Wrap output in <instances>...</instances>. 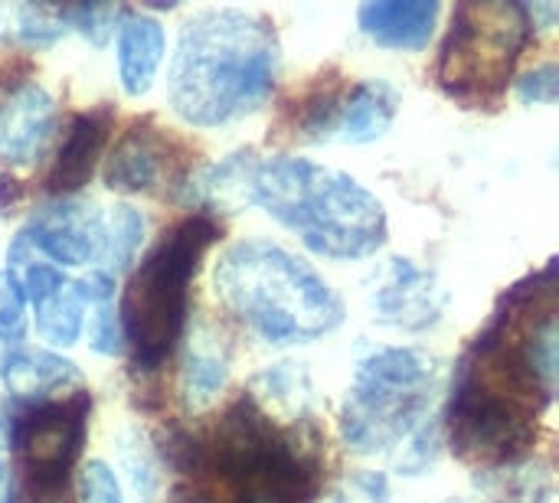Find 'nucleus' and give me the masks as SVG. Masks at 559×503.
Masks as SVG:
<instances>
[{"instance_id":"nucleus-1","label":"nucleus","mask_w":559,"mask_h":503,"mask_svg":"<svg viewBox=\"0 0 559 503\" xmlns=\"http://www.w3.org/2000/svg\"><path fill=\"white\" fill-rule=\"evenodd\" d=\"M278 39L265 16L239 7L200 10L180 26L167 101L193 128H219L265 105L275 88Z\"/></svg>"},{"instance_id":"nucleus-2","label":"nucleus","mask_w":559,"mask_h":503,"mask_svg":"<svg viewBox=\"0 0 559 503\" xmlns=\"http://www.w3.org/2000/svg\"><path fill=\"white\" fill-rule=\"evenodd\" d=\"M246 203L265 209L324 259H370L386 242L383 203L350 173L305 157H252Z\"/></svg>"},{"instance_id":"nucleus-3","label":"nucleus","mask_w":559,"mask_h":503,"mask_svg":"<svg viewBox=\"0 0 559 503\" xmlns=\"http://www.w3.org/2000/svg\"><path fill=\"white\" fill-rule=\"evenodd\" d=\"M219 301L265 344H311L344 321L337 291L298 255L269 242L246 239L223 252L213 272Z\"/></svg>"},{"instance_id":"nucleus-4","label":"nucleus","mask_w":559,"mask_h":503,"mask_svg":"<svg viewBox=\"0 0 559 503\" xmlns=\"http://www.w3.org/2000/svg\"><path fill=\"white\" fill-rule=\"evenodd\" d=\"M554 393L491 331L459 367L449 406L452 452L485 471L514 465L534 445V422Z\"/></svg>"},{"instance_id":"nucleus-5","label":"nucleus","mask_w":559,"mask_h":503,"mask_svg":"<svg viewBox=\"0 0 559 503\" xmlns=\"http://www.w3.org/2000/svg\"><path fill=\"white\" fill-rule=\"evenodd\" d=\"M216 239L219 223L210 213H193L180 219L131 275L118 321L141 370H157L180 340L190 308V282Z\"/></svg>"},{"instance_id":"nucleus-6","label":"nucleus","mask_w":559,"mask_h":503,"mask_svg":"<svg viewBox=\"0 0 559 503\" xmlns=\"http://www.w3.org/2000/svg\"><path fill=\"white\" fill-rule=\"evenodd\" d=\"M436 390V360L416 347H383L370 354L354 376L341 435L357 455L390 452L406 442L429 412Z\"/></svg>"},{"instance_id":"nucleus-7","label":"nucleus","mask_w":559,"mask_h":503,"mask_svg":"<svg viewBox=\"0 0 559 503\" xmlns=\"http://www.w3.org/2000/svg\"><path fill=\"white\" fill-rule=\"evenodd\" d=\"M531 29L534 26L521 3L485 0L455 7L452 29L439 56V85L462 101H488L501 95Z\"/></svg>"},{"instance_id":"nucleus-8","label":"nucleus","mask_w":559,"mask_h":503,"mask_svg":"<svg viewBox=\"0 0 559 503\" xmlns=\"http://www.w3.org/2000/svg\"><path fill=\"white\" fill-rule=\"evenodd\" d=\"M88 393L39 403L10 419V445L36 488H59L75 465L88 429Z\"/></svg>"},{"instance_id":"nucleus-9","label":"nucleus","mask_w":559,"mask_h":503,"mask_svg":"<svg viewBox=\"0 0 559 503\" xmlns=\"http://www.w3.org/2000/svg\"><path fill=\"white\" fill-rule=\"evenodd\" d=\"M400 111V92L383 79H364L350 88L324 92L301 118V137L370 144L383 137Z\"/></svg>"},{"instance_id":"nucleus-10","label":"nucleus","mask_w":559,"mask_h":503,"mask_svg":"<svg viewBox=\"0 0 559 503\" xmlns=\"http://www.w3.org/2000/svg\"><path fill=\"white\" fill-rule=\"evenodd\" d=\"M445 308V285L436 272L416 265L413 259H390L370 288V314L377 324L386 327L429 331L442 321Z\"/></svg>"},{"instance_id":"nucleus-11","label":"nucleus","mask_w":559,"mask_h":503,"mask_svg":"<svg viewBox=\"0 0 559 503\" xmlns=\"http://www.w3.org/2000/svg\"><path fill=\"white\" fill-rule=\"evenodd\" d=\"M20 232L36 255L49 259V265H88L98 259L102 213L92 203L62 196L59 203L36 209L29 226Z\"/></svg>"},{"instance_id":"nucleus-12","label":"nucleus","mask_w":559,"mask_h":503,"mask_svg":"<svg viewBox=\"0 0 559 503\" xmlns=\"http://www.w3.org/2000/svg\"><path fill=\"white\" fill-rule=\"evenodd\" d=\"M56 124V101L39 82L13 85L0 101V157L29 164L43 154Z\"/></svg>"},{"instance_id":"nucleus-13","label":"nucleus","mask_w":559,"mask_h":503,"mask_svg":"<svg viewBox=\"0 0 559 503\" xmlns=\"http://www.w3.org/2000/svg\"><path fill=\"white\" fill-rule=\"evenodd\" d=\"M0 380L10 399L39 406V403H52V396L66 393L69 386H79L82 373L75 370L72 360H62L59 354L13 347L10 354H3Z\"/></svg>"},{"instance_id":"nucleus-14","label":"nucleus","mask_w":559,"mask_h":503,"mask_svg":"<svg viewBox=\"0 0 559 503\" xmlns=\"http://www.w3.org/2000/svg\"><path fill=\"white\" fill-rule=\"evenodd\" d=\"M439 13L436 0H370L357 10V23L383 49H423Z\"/></svg>"},{"instance_id":"nucleus-15","label":"nucleus","mask_w":559,"mask_h":503,"mask_svg":"<svg viewBox=\"0 0 559 503\" xmlns=\"http://www.w3.org/2000/svg\"><path fill=\"white\" fill-rule=\"evenodd\" d=\"M108 131H111V111L108 108L82 111L72 118L66 141H62V147L52 160V170H49V190L52 193L69 196L92 180L95 164L108 144Z\"/></svg>"},{"instance_id":"nucleus-16","label":"nucleus","mask_w":559,"mask_h":503,"mask_svg":"<svg viewBox=\"0 0 559 503\" xmlns=\"http://www.w3.org/2000/svg\"><path fill=\"white\" fill-rule=\"evenodd\" d=\"M167 52L164 26L138 10H124L118 23V75L121 88L134 98L147 95Z\"/></svg>"},{"instance_id":"nucleus-17","label":"nucleus","mask_w":559,"mask_h":503,"mask_svg":"<svg viewBox=\"0 0 559 503\" xmlns=\"http://www.w3.org/2000/svg\"><path fill=\"white\" fill-rule=\"evenodd\" d=\"M164 170V141L134 124L118 137L105 164V187L115 193H144Z\"/></svg>"},{"instance_id":"nucleus-18","label":"nucleus","mask_w":559,"mask_h":503,"mask_svg":"<svg viewBox=\"0 0 559 503\" xmlns=\"http://www.w3.org/2000/svg\"><path fill=\"white\" fill-rule=\"evenodd\" d=\"M485 503H547L550 475L544 465H504L478 478Z\"/></svg>"},{"instance_id":"nucleus-19","label":"nucleus","mask_w":559,"mask_h":503,"mask_svg":"<svg viewBox=\"0 0 559 503\" xmlns=\"http://www.w3.org/2000/svg\"><path fill=\"white\" fill-rule=\"evenodd\" d=\"M226 376H229L226 357L213 344L197 340L187 350L183 367H180V393H183L187 409H206L223 393Z\"/></svg>"},{"instance_id":"nucleus-20","label":"nucleus","mask_w":559,"mask_h":503,"mask_svg":"<svg viewBox=\"0 0 559 503\" xmlns=\"http://www.w3.org/2000/svg\"><path fill=\"white\" fill-rule=\"evenodd\" d=\"M36 308V334L49 347H72L85 324V304L72 282H62L52 295L33 304Z\"/></svg>"},{"instance_id":"nucleus-21","label":"nucleus","mask_w":559,"mask_h":503,"mask_svg":"<svg viewBox=\"0 0 559 503\" xmlns=\"http://www.w3.org/2000/svg\"><path fill=\"white\" fill-rule=\"evenodd\" d=\"M144 229H147V219L128 206V203H118L111 206L105 216H102V242H98V259L105 262V272H121L134 262L141 242H144Z\"/></svg>"},{"instance_id":"nucleus-22","label":"nucleus","mask_w":559,"mask_h":503,"mask_svg":"<svg viewBox=\"0 0 559 503\" xmlns=\"http://www.w3.org/2000/svg\"><path fill=\"white\" fill-rule=\"evenodd\" d=\"M3 16H10V23L3 26V33H7L13 43L33 46V49L52 46L59 36L69 33V20H66V10H62V7L16 3V7H7Z\"/></svg>"},{"instance_id":"nucleus-23","label":"nucleus","mask_w":559,"mask_h":503,"mask_svg":"<svg viewBox=\"0 0 559 503\" xmlns=\"http://www.w3.org/2000/svg\"><path fill=\"white\" fill-rule=\"evenodd\" d=\"M255 393H265L275 403H285L288 409H305L308 403V376L295 370V363H282L275 370H265L255 380Z\"/></svg>"},{"instance_id":"nucleus-24","label":"nucleus","mask_w":559,"mask_h":503,"mask_svg":"<svg viewBox=\"0 0 559 503\" xmlns=\"http://www.w3.org/2000/svg\"><path fill=\"white\" fill-rule=\"evenodd\" d=\"M396 468L400 475H423L436 465V455H439V429L436 426H419L406 442L396 445Z\"/></svg>"},{"instance_id":"nucleus-25","label":"nucleus","mask_w":559,"mask_h":503,"mask_svg":"<svg viewBox=\"0 0 559 503\" xmlns=\"http://www.w3.org/2000/svg\"><path fill=\"white\" fill-rule=\"evenodd\" d=\"M124 10L115 7H66V20L69 29H79L88 43L105 46L115 33V23Z\"/></svg>"},{"instance_id":"nucleus-26","label":"nucleus","mask_w":559,"mask_h":503,"mask_svg":"<svg viewBox=\"0 0 559 503\" xmlns=\"http://www.w3.org/2000/svg\"><path fill=\"white\" fill-rule=\"evenodd\" d=\"M26 318V298L13 272H0V344H13L23 334Z\"/></svg>"},{"instance_id":"nucleus-27","label":"nucleus","mask_w":559,"mask_h":503,"mask_svg":"<svg viewBox=\"0 0 559 503\" xmlns=\"http://www.w3.org/2000/svg\"><path fill=\"white\" fill-rule=\"evenodd\" d=\"M121 340H124V334H121V321H118L111 301L108 304H95L92 308V321H88V344H92V350L105 354V357H115V354H121Z\"/></svg>"},{"instance_id":"nucleus-28","label":"nucleus","mask_w":559,"mask_h":503,"mask_svg":"<svg viewBox=\"0 0 559 503\" xmlns=\"http://www.w3.org/2000/svg\"><path fill=\"white\" fill-rule=\"evenodd\" d=\"M79 498L82 503H121L115 471L105 462H88L79 475Z\"/></svg>"},{"instance_id":"nucleus-29","label":"nucleus","mask_w":559,"mask_h":503,"mask_svg":"<svg viewBox=\"0 0 559 503\" xmlns=\"http://www.w3.org/2000/svg\"><path fill=\"white\" fill-rule=\"evenodd\" d=\"M518 95H521V101H527V105H557V95H559L557 65H554V62H547V65H540V69L527 72V75L518 82Z\"/></svg>"},{"instance_id":"nucleus-30","label":"nucleus","mask_w":559,"mask_h":503,"mask_svg":"<svg viewBox=\"0 0 559 503\" xmlns=\"http://www.w3.org/2000/svg\"><path fill=\"white\" fill-rule=\"evenodd\" d=\"M357 488L367 494V501H373V503L390 501V484H386V478H383V475H377V471H364V475H357Z\"/></svg>"},{"instance_id":"nucleus-31","label":"nucleus","mask_w":559,"mask_h":503,"mask_svg":"<svg viewBox=\"0 0 559 503\" xmlns=\"http://www.w3.org/2000/svg\"><path fill=\"white\" fill-rule=\"evenodd\" d=\"M236 503H298L292 494L278 491V488H252V491H239Z\"/></svg>"},{"instance_id":"nucleus-32","label":"nucleus","mask_w":559,"mask_h":503,"mask_svg":"<svg viewBox=\"0 0 559 503\" xmlns=\"http://www.w3.org/2000/svg\"><path fill=\"white\" fill-rule=\"evenodd\" d=\"M23 200V190H20V183L13 180V177H0V206H16Z\"/></svg>"},{"instance_id":"nucleus-33","label":"nucleus","mask_w":559,"mask_h":503,"mask_svg":"<svg viewBox=\"0 0 559 503\" xmlns=\"http://www.w3.org/2000/svg\"><path fill=\"white\" fill-rule=\"evenodd\" d=\"M0 503H16V478L7 465H0Z\"/></svg>"},{"instance_id":"nucleus-34","label":"nucleus","mask_w":559,"mask_h":503,"mask_svg":"<svg viewBox=\"0 0 559 503\" xmlns=\"http://www.w3.org/2000/svg\"><path fill=\"white\" fill-rule=\"evenodd\" d=\"M0 448H10V416L0 409Z\"/></svg>"},{"instance_id":"nucleus-35","label":"nucleus","mask_w":559,"mask_h":503,"mask_svg":"<svg viewBox=\"0 0 559 503\" xmlns=\"http://www.w3.org/2000/svg\"><path fill=\"white\" fill-rule=\"evenodd\" d=\"M449 503H455V501H449Z\"/></svg>"}]
</instances>
